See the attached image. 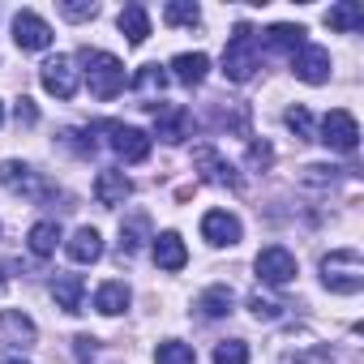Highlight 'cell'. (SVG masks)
Masks as SVG:
<instances>
[{
    "label": "cell",
    "instance_id": "11",
    "mask_svg": "<svg viewBox=\"0 0 364 364\" xmlns=\"http://www.w3.org/2000/svg\"><path fill=\"white\" fill-rule=\"evenodd\" d=\"M39 77H43V90L56 95V99H73V95H77V69H73L69 56H52V60L39 69Z\"/></svg>",
    "mask_w": 364,
    "mask_h": 364
},
{
    "label": "cell",
    "instance_id": "33",
    "mask_svg": "<svg viewBox=\"0 0 364 364\" xmlns=\"http://www.w3.org/2000/svg\"><path fill=\"white\" fill-rule=\"evenodd\" d=\"M287 129L300 141H313V116H309V107H287Z\"/></svg>",
    "mask_w": 364,
    "mask_h": 364
},
{
    "label": "cell",
    "instance_id": "40",
    "mask_svg": "<svg viewBox=\"0 0 364 364\" xmlns=\"http://www.w3.org/2000/svg\"><path fill=\"white\" fill-rule=\"evenodd\" d=\"M0 120H5V103H0Z\"/></svg>",
    "mask_w": 364,
    "mask_h": 364
},
{
    "label": "cell",
    "instance_id": "15",
    "mask_svg": "<svg viewBox=\"0 0 364 364\" xmlns=\"http://www.w3.org/2000/svg\"><path fill=\"white\" fill-rule=\"evenodd\" d=\"M202 236L210 245H240V219L228 215V210H210L202 219Z\"/></svg>",
    "mask_w": 364,
    "mask_h": 364
},
{
    "label": "cell",
    "instance_id": "5",
    "mask_svg": "<svg viewBox=\"0 0 364 364\" xmlns=\"http://www.w3.org/2000/svg\"><path fill=\"white\" fill-rule=\"evenodd\" d=\"M321 141H326L330 150H338V154H351L355 141H360V124H355V116L343 112V107L326 112V120H321Z\"/></svg>",
    "mask_w": 364,
    "mask_h": 364
},
{
    "label": "cell",
    "instance_id": "41",
    "mask_svg": "<svg viewBox=\"0 0 364 364\" xmlns=\"http://www.w3.org/2000/svg\"><path fill=\"white\" fill-rule=\"evenodd\" d=\"M0 291H5V274H0Z\"/></svg>",
    "mask_w": 364,
    "mask_h": 364
},
{
    "label": "cell",
    "instance_id": "7",
    "mask_svg": "<svg viewBox=\"0 0 364 364\" xmlns=\"http://www.w3.org/2000/svg\"><path fill=\"white\" fill-rule=\"evenodd\" d=\"M150 112H154V133L163 137V141H185L189 137V129H193V116H189V107H180V103H146Z\"/></svg>",
    "mask_w": 364,
    "mask_h": 364
},
{
    "label": "cell",
    "instance_id": "3",
    "mask_svg": "<svg viewBox=\"0 0 364 364\" xmlns=\"http://www.w3.org/2000/svg\"><path fill=\"white\" fill-rule=\"evenodd\" d=\"M257 65H262L257 35H253L249 26H236L232 39H228V48H223V73H228L232 82H249V77L257 73Z\"/></svg>",
    "mask_w": 364,
    "mask_h": 364
},
{
    "label": "cell",
    "instance_id": "37",
    "mask_svg": "<svg viewBox=\"0 0 364 364\" xmlns=\"http://www.w3.org/2000/svg\"><path fill=\"white\" fill-rule=\"evenodd\" d=\"M73 351H77V360H95V351H99V347H95V338H90V334H77V338H73Z\"/></svg>",
    "mask_w": 364,
    "mask_h": 364
},
{
    "label": "cell",
    "instance_id": "16",
    "mask_svg": "<svg viewBox=\"0 0 364 364\" xmlns=\"http://www.w3.org/2000/svg\"><path fill=\"white\" fill-rule=\"evenodd\" d=\"M65 253H69L77 266H90V262H99V257H103V236H99L95 228H77V232L69 236Z\"/></svg>",
    "mask_w": 364,
    "mask_h": 364
},
{
    "label": "cell",
    "instance_id": "29",
    "mask_svg": "<svg viewBox=\"0 0 364 364\" xmlns=\"http://www.w3.org/2000/svg\"><path fill=\"white\" fill-rule=\"evenodd\" d=\"M193 360H198L193 347L180 343V338H167V343H159V351H154V364H193Z\"/></svg>",
    "mask_w": 364,
    "mask_h": 364
},
{
    "label": "cell",
    "instance_id": "34",
    "mask_svg": "<svg viewBox=\"0 0 364 364\" xmlns=\"http://www.w3.org/2000/svg\"><path fill=\"white\" fill-rule=\"evenodd\" d=\"M60 14H65L69 22H86V18L99 14V5H95V0H60Z\"/></svg>",
    "mask_w": 364,
    "mask_h": 364
},
{
    "label": "cell",
    "instance_id": "26",
    "mask_svg": "<svg viewBox=\"0 0 364 364\" xmlns=\"http://www.w3.org/2000/svg\"><path fill=\"white\" fill-rule=\"evenodd\" d=\"M266 43L279 48V52H291V56H296V52L304 48V26H283V22H279V26L266 31Z\"/></svg>",
    "mask_w": 364,
    "mask_h": 364
},
{
    "label": "cell",
    "instance_id": "24",
    "mask_svg": "<svg viewBox=\"0 0 364 364\" xmlns=\"http://www.w3.org/2000/svg\"><path fill=\"white\" fill-rule=\"evenodd\" d=\"M232 304H236V296H232V287H228V283H215V287H210V291H202V300H198L202 317H228V313H232Z\"/></svg>",
    "mask_w": 364,
    "mask_h": 364
},
{
    "label": "cell",
    "instance_id": "8",
    "mask_svg": "<svg viewBox=\"0 0 364 364\" xmlns=\"http://www.w3.org/2000/svg\"><path fill=\"white\" fill-rule=\"evenodd\" d=\"M253 266H257V279H262V283H270V287H283V283H291V279H296V257H291L283 245L262 249Z\"/></svg>",
    "mask_w": 364,
    "mask_h": 364
},
{
    "label": "cell",
    "instance_id": "36",
    "mask_svg": "<svg viewBox=\"0 0 364 364\" xmlns=\"http://www.w3.org/2000/svg\"><path fill=\"white\" fill-rule=\"evenodd\" d=\"M270 159H274V150H270L266 141H253V146H249V167H266Z\"/></svg>",
    "mask_w": 364,
    "mask_h": 364
},
{
    "label": "cell",
    "instance_id": "27",
    "mask_svg": "<svg viewBox=\"0 0 364 364\" xmlns=\"http://www.w3.org/2000/svg\"><path fill=\"white\" fill-rule=\"evenodd\" d=\"M163 22L167 26H198L202 22V9L193 5V0H171V5L163 9Z\"/></svg>",
    "mask_w": 364,
    "mask_h": 364
},
{
    "label": "cell",
    "instance_id": "19",
    "mask_svg": "<svg viewBox=\"0 0 364 364\" xmlns=\"http://www.w3.org/2000/svg\"><path fill=\"white\" fill-rule=\"evenodd\" d=\"M0 334H5L14 347H35V321L18 309H5L0 313Z\"/></svg>",
    "mask_w": 364,
    "mask_h": 364
},
{
    "label": "cell",
    "instance_id": "21",
    "mask_svg": "<svg viewBox=\"0 0 364 364\" xmlns=\"http://www.w3.org/2000/svg\"><path fill=\"white\" fill-rule=\"evenodd\" d=\"M326 26L343 31V35H355L364 26V9L355 5V0H338V5H330V14H326Z\"/></svg>",
    "mask_w": 364,
    "mask_h": 364
},
{
    "label": "cell",
    "instance_id": "2",
    "mask_svg": "<svg viewBox=\"0 0 364 364\" xmlns=\"http://www.w3.org/2000/svg\"><path fill=\"white\" fill-rule=\"evenodd\" d=\"M82 65H86V82H90V95L95 99H116L124 90V65L112 56V52H82Z\"/></svg>",
    "mask_w": 364,
    "mask_h": 364
},
{
    "label": "cell",
    "instance_id": "13",
    "mask_svg": "<svg viewBox=\"0 0 364 364\" xmlns=\"http://www.w3.org/2000/svg\"><path fill=\"white\" fill-rule=\"evenodd\" d=\"M291 69H296L300 82L321 86V82H330V52H326V48H300V52L291 56Z\"/></svg>",
    "mask_w": 364,
    "mask_h": 364
},
{
    "label": "cell",
    "instance_id": "4",
    "mask_svg": "<svg viewBox=\"0 0 364 364\" xmlns=\"http://www.w3.org/2000/svg\"><path fill=\"white\" fill-rule=\"evenodd\" d=\"M95 133H107V146L124 159V163H146L150 159V137L133 124H120V120H99Z\"/></svg>",
    "mask_w": 364,
    "mask_h": 364
},
{
    "label": "cell",
    "instance_id": "35",
    "mask_svg": "<svg viewBox=\"0 0 364 364\" xmlns=\"http://www.w3.org/2000/svg\"><path fill=\"white\" fill-rule=\"evenodd\" d=\"M65 146H73L77 154H95V137H90V129H69V133H65Z\"/></svg>",
    "mask_w": 364,
    "mask_h": 364
},
{
    "label": "cell",
    "instance_id": "31",
    "mask_svg": "<svg viewBox=\"0 0 364 364\" xmlns=\"http://www.w3.org/2000/svg\"><path fill=\"white\" fill-rule=\"evenodd\" d=\"M215 364H249V347L240 338H223L215 347Z\"/></svg>",
    "mask_w": 364,
    "mask_h": 364
},
{
    "label": "cell",
    "instance_id": "17",
    "mask_svg": "<svg viewBox=\"0 0 364 364\" xmlns=\"http://www.w3.org/2000/svg\"><path fill=\"white\" fill-rule=\"evenodd\" d=\"M116 26H120V35H124L133 48H141V43L150 39V14H146V5H124L120 18H116Z\"/></svg>",
    "mask_w": 364,
    "mask_h": 364
},
{
    "label": "cell",
    "instance_id": "23",
    "mask_svg": "<svg viewBox=\"0 0 364 364\" xmlns=\"http://www.w3.org/2000/svg\"><path fill=\"white\" fill-rule=\"evenodd\" d=\"M95 309H99L103 317L124 313V309H129V287H124V283H103V287L95 291Z\"/></svg>",
    "mask_w": 364,
    "mask_h": 364
},
{
    "label": "cell",
    "instance_id": "25",
    "mask_svg": "<svg viewBox=\"0 0 364 364\" xmlns=\"http://www.w3.org/2000/svg\"><path fill=\"white\" fill-rule=\"evenodd\" d=\"M56 240H60V228H56L52 219L35 223V228H31V236H26V245H31V253H35V257H52V253H56Z\"/></svg>",
    "mask_w": 364,
    "mask_h": 364
},
{
    "label": "cell",
    "instance_id": "6",
    "mask_svg": "<svg viewBox=\"0 0 364 364\" xmlns=\"http://www.w3.org/2000/svg\"><path fill=\"white\" fill-rule=\"evenodd\" d=\"M0 185L5 189H14V193H26V198H35V202H48V198H56V189L52 185H43V180L26 167V163H0Z\"/></svg>",
    "mask_w": 364,
    "mask_h": 364
},
{
    "label": "cell",
    "instance_id": "1",
    "mask_svg": "<svg viewBox=\"0 0 364 364\" xmlns=\"http://www.w3.org/2000/svg\"><path fill=\"white\" fill-rule=\"evenodd\" d=\"M321 283L338 296H355L364 287V257L355 249H334L326 262H321Z\"/></svg>",
    "mask_w": 364,
    "mask_h": 364
},
{
    "label": "cell",
    "instance_id": "14",
    "mask_svg": "<svg viewBox=\"0 0 364 364\" xmlns=\"http://www.w3.org/2000/svg\"><path fill=\"white\" fill-rule=\"evenodd\" d=\"M185 262H189V249H185V240H180L176 232H163V236H154V266L159 270H185Z\"/></svg>",
    "mask_w": 364,
    "mask_h": 364
},
{
    "label": "cell",
    "instance_id": "22",
    "mask_svg": "<svg viewBox=\"0 0 364 364\" xmlns=\"http://www.w3.org/2000/svg\"><path fill=\"white\" fill-rule=\"evenodd\" d=\"M215 124L219 129H232L236 137H249V107L245 103H215Z\"/></svg>",
    "mask_w": 364,
    "mask_h": 364
},
{
    "label": "cell",
    "instance_id": "10",
    "mask_svg": "<svg viewBox=\"0 0 364 364\" xmlns=\"http://www.w3.org/2000/svg\"><path fill=\"white\" fill-rule=\"evenodd\" d=\"M14 39H18L22 52H43V48H52V26H48L39 14L22 9V14L14 18Z\"/></svg>",
    "mask_w": 364,
    "mask_h": 364
},
{
    "label": "cell",
    "instance_id": "32",
    "mask_svg": "<svg viewBox=\"0 0 364 364\" xmlns=\"http://www.w3.org/2000/svg\"><path fill=\"white\" fill-rule=\"evenodd\" d=\"M249 309H253V317H257V321H279L287 304H279V300H270V296H262V291H257V296H249Z\"/></svg>",
    "mask_w": 364,
    "mask_h": 364
},
{
    "label": "cell",
    "instance_id": "30",
    "mask_svg": "<svg viewBox=\"0 0 364 364\" xmlns=\"http://www.w3.org/2000/svg\"><path fill=\"white\" fill-rule=\"evenodd\" d=\"M163 86H167V73L159 65H141L137 77H133V90L137 95H163Z\"/></svg>",
    "mask_w": 364,
    "mask_h": 364
},
{
    "label": "cell",
    "instance_id": "28",
    "mask_svg": "<svg viewBox=\"0 0 364 364\" xmlns=\"http://www.w3.org/2000/svg\"><path fill=\"white\" fill-rule=\"evenodd\" d=\"M141 236H146V215H133L129 223H120V257H133L141 249Z\"/></svg>",
    "mask_w": 364,
    "mask_h": 364
},
{
    "label": "cell",
    "instance_id": "38",
    "mask_svg": "<svg viewBox=\"0 0 364 364\" xmlns=\"http://www.w3.org/2000/svg\"><path fill=\"white\" fill-rule=\"evenodd\" d=\"M35 120H39V112H35V103H31V99H18V124H26V129H31Z\"/></svg>",
    "mask_w": 364,
    "mask_h": 364
},
{
    "label": "cell",
    "instance_id": "9",
    "mask_svg": "<svg viewBox=\"0 0 364 364\" xmlns=\"http://www.w3.org/2000/svg\"><path fill=\"white\" fill-rule=\"evenodd\" d=\"M193 167L210 180V185H223V189H240V176H236V167L215 150V146H198L193 150Z\"/></svg>",
    "mask_w": 364,
    "mask_h": 364
},
{
    "label": "cell",
    "instance_id": "12",
    "mask_svg": "<svg viewBox=\"0 0 364 364\" xmlns=\"http://www.w3.org/2000/svg\"><path fill=\"white\" fill-rule=\"evenodd\" d=\"M129 193H133V185H129V176L124 171H116V167H103L99 176H95V202L99 206H124L129 202Z\"/></svg>",
    "mask_w": 364,
    "mask_h": 364
},
{
    "label": "cell",
    "instance_id": "20",
    "mask_svg": "<svg viewBox=\"0 0 364 364\" xmlns=\"http://www.w3.org/2000/svg\"><path fill=\"white\" fill-rule=\"evenodd\" d=\"M171 69H176V82H185V86H202V82H206V73H210V60H206L202 52H180V56L171 60Z\"/></svg>",
    "mask_w": 364,
    "mask_h": 364
},
{
    "label": "cell",
    "instance_id": "39",
    "mask_svg": "<svg viewBox=\"0 0 364 364\" xmlns=\"http://www.w3.org/2000/svg\"><path fill=\"white\" fill-rule=\"evenodd\" d=\"M0 364H26V360H0Z\"/></svg>",
    "mask_w": 364,
    "mask_h": 364
},
{
    "label": "cell",
    "instance_id": "18",
    "mask_svg": "<svg viewBox=\"0 0 364 364\" xmlns=\"http://www.w3.org/2000/svg\"><path fill=\"white\" fill-rule=\"evenodd\" d=\"M52 296H56V309H65V313H82L86 279H82V274H56V283H52Z\"/></svg>",
    "mask_w": 364,
    "mask_h": 364
}]
</instances>
